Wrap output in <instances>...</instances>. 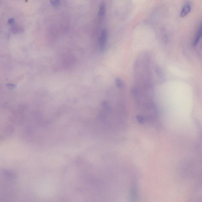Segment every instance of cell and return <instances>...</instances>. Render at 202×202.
<instances>
[{
	"label": "cell",
	"mask_w": 202,
	"mask_h": 202,
	"mask_svg": "<svg viewBox=\"0 0 202 202\" xmlns=\"http://www.w3.org/2000/svg\"><path fill=\"white\" fill-rule=\"evenodd\" d=\"M202 36V27L201 26L200 28L199 29L198 32L196 35L195 37L194 41V43H193V45L194 46H197L198 44V43L200 41L201 38Z\"/></svg>",
	"instance_id": "cell-3"
},
{
	"label": "cell",
	"mask_w": 202,
	"mask_h": 202,
	"mask_svg": "<svg viewBox=\"0 0 202 202\" xmlns=\"http://www.w3.org/2000/svg\"><path fill=\"white\" fill-rule=\"evenodd\" d=\"M137 119L138 121L141 124H143L144 123L145 118L143 117L141 115H138L137 116Z\"/></svg>",
	"instance_id": "cell-6"
},
{
	"label": "cell",
	"mask_w": 202,
	"mask_h": 202,
	"mask_svg": "<svg viewBox=\"0 0 202 202\" xmlns=\"http://www.w3.org/2000/svg\"><path fill=\"white\" fill-rule=\"evenodd\" d=\"M191 10V6L190 4H186L184 6L181 10L180 17H184L186 16L190 12Z\"/></svg>",
	"instance_id": "cell-2"
},
{
	"label": "cell",
	"mask_w": 202,
	"mask_h": 202,
	"mask_svg": "<svg viewBox=\"0 0 202 202\" xmlns=\"http://www.w3.org/2000/svg\"><path fill=\"white\" fill-rule=\"evenodd\" d=\"M107 41V33L106 30H104L101 32V35L99 38V46L100 51H104Z\"/></svg>",
	"instance_id": "cell-1"
},
{
	"label": "cell",
	"mask_w": 202,
	"mask_h": 202,
	"mask_svg": "<svg viewBox=\"0 0 202 202\" xmlns=\"http://www.w3.org/2000/svg\"><path fill=\"white\" fill-rule=\"evenodd\" d=\"M116 83L117 84V86L120 88H123L124 84H123V82L119 78L116 79Z\"/></svg>",
	"instance_id": "cell-5"
},
{
	"label": "cell",
	"mask_w": 202,
	"mask_h": 202,
	"mask_svg": "<svg viewBox=\"0 0 202 202\" xmlns=\"http://www.w3.org/2000/svg\"><path fill=\"white\" fill-rule=\"evenodd\" d=\"M105 14V6L104 3H102L100 5L99 12V16L100 18H103Z\"/></svg>",
	"instance_id": "cell-4"
},
{
	"label": "cell",
	"mask_w": 202,
	"mask_h": 202,
	"mask_svg": "<svg viewBox=\"0 0 202 202\" xmlns=\"http://www.w3.org/2000/svg\"><path fill=\"white\" fill-rule=\"evenodd\" d=\"M50 1L53 5L54 6L59 5L60 3V0H50Z\"/></svg>",
	"instance_id": "cell-7"
}]
</instances>
